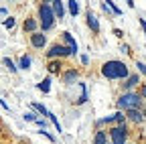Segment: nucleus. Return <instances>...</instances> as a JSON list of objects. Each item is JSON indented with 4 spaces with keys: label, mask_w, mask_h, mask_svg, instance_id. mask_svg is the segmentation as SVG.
I'll list each match as a JSON object with an SVG mask.
<instances>
[{
    "label": "nucleus",
    "mask_w": 146,
    "mask_h": 144,
    "mask_svg": "<svg viewBox=\"0 0 146 144\" xmlns=\"http://www.w3.org/2000/svg\"><path fill=\"white\" fill-rule=\"evenodd\" d=\"M102 75L108 79H128V67L122 61H108L102 67Z\"/></svg>",
    "instance_id": "1"
},
{
    "label": "nucleus",
    "mask_w": 146,
    "mask_h": 144,
    "mask_svg": "<svg viewBox=\"0 0 146 144\" xmlns=\"http://www.w3.org/2000/svg\"><path fill=\"white\" fill-rule=\"evenodd\" d=\"M39 16H41V29L43 31H51L53 25H55V12H53V6L49 4H41L39 6Z\"/></svg>",
    "instance_id": "2"
},
{
    "label": "nucleus",
    "mask_w": 146,
    "mask_h": 144,
    "mask_svg": "<svg viewBox=\"0 0 146 144\" xmlns=\"http://www.w3.org/2000/svg\"><path fill=\"white\" fill-rule=\"evenodd\" d=\"M142 104V98L138 96V94H124L120 100H118V106L120 108H124L126 112H130V110H138V106Z\"/></svg>",
    "instance_id": "3"
},
{
    "label": "nucleus",
    "mask_w": 146,
    "mask_h": 144,
    "mask_svg": "<svg viewBox=\"0 0 146 144\" xmlns=\"http://www.w3.org/2000/svg\"><path fill=\"white\" fill-rule=\"evenodd\" d=\"M110 136H112V144H124L126 142V126H116V128L110 130Z\"/></svg>",
    "instance_id": "4"
},
{
    "label": "nucleus",
    "mask_w": 146,
    "mask_h": 144,
    "mask_svg": "<svg viewBox=\"0 0 146 144\" xmlns=\"http://www.w3.org/2000/svg\"><path fill=\"white\" fill-rule=\"evenodd\" d=\"M71 53H73V51H71L69 47H63V45H53V47L47 51V57H51V59H53V57H65V55H71Z\"/></svg>",
    "instance_id": "5"
},
{
    "label": "nucleus",
    "mask_w": 146,
    "mask_h": 144,
    "mask_svg": "<svg viewBox=\"0 0 146 144\" xmlns=\"http://www.w3.org/2000/svg\"><path fill=\"white\" fill-rule=\"evenodd\" d=\"M45 43H47V37H45L43 33H35V35H31V45H33V47L43 49V47H45Z\"/></svg>",
    "instance_id": "6"
},
{
    "label": "nucleus",
    "mask_w": 146,
    "mask_h": 144,
    "mask_svg": "<svg viewBox=\"0 0 146 144\" xmlns=\"http://www.w3.org/2000/svg\"><path fill=\"white\" fill-rule=\"evenodd\" d=\"M87 25H89V29L94 31V33H100V23H98V16L91 12V10H87Z\"/></svg>",
    "instance_id": "7"
},
{
    "label": "nucleus",
    "mask_w": 146,
    "mask_h": 144,
    "mask_svg": "<svg viewBox=\"0 0 146 144\" xmlns=\"http://www.w3.org/2000/svg\"><path fill=\"white\" fill-rule=\"evenodd\" d=\"M63 41L69 45V49H71L73 53H77V43H75V39L71 37V33H63Z\"/></svg>",
    "instance_id": "8"
},
{
    "label": "nucleus",
    "mask_w": 146,
    "mask_h": 144,
    "mask_svg": "<svg viewBox=\"0 0 146 144\" xmlns=\"http://www.w3.org/2000/svg\"><path fill=\"white\" fill-rule=\"evenodd\" d=\"M53 12L57 19H63V14H65V8H63V2H59V0H55L53 2Z\"/></svg>",
    "instance_id": "9"
},
{
    "label": "nucleus",
    "mask_w": 146,
    "mask_h": 144,
    "mask_svg": "<svg viewBox=\"0 0 146 144\" xmlns=\"http://www.w3.org/2000/svg\"><path fill=\"white\" fill-rule=\"evenodd\" d=\"M25 31H29V33H36V21L35 19H27L25 21Z\"/></svg>",
    "instance_id": "10"
},
{
    "label": "nucleus",
    "mask_w": 146,
    "mask_h": 144,
    "mask_svg": "<svg viewBox=\"0 0 146 144\" xmlns=\"http://www.w3.org/2000/svg\"><path fill=\"white\" fill-rule=\"evenodd\" d=\"M128 118L134 120V122H142V120H144L142 112H138V110H130V112H128Z\"/></svg>",
    "instance_id": "11"
},
{
    "label": "nucleus",
    "mask_w": 146,
    "mask_h": 144,
    "mask_svg": "<svg viewBox=\"0 0 146 144\" xmlns=\"http://www.w3.org/2000/svg\"><path fill=\"white\" fill-rule=\"evenodd\" d=\"M67 8H69V12H71L73 16H75V14L79 12V4L75 2V0H69V2H67Z\"/></svg>",
    "instance_id": "12"
},
{
    "label": "nucleus",
    "mask_w": 146,
    "mask_h": 144,
    "mask_svg": "<svg viewBox=\"0 0 146 144\" xmlns=\"http://www.w3.org/2000/svg\"><path fill=\"white\" fill-rule=\"evenodd\" d=\"M39 89H41V92H45V94H47L49 89H51V79H49V77H47V79H43V81L39 83Z\"/></svg>",
    "instance_id": "13"
},
{
    "label": "nucleus",
    "mask_w": 146,
    "mask_h": 144,
    "mask_svg": "<svg viewBox=\"0 0 146 144\" xmlns=\"http://www.w3.org/2000/svg\"><path fill=\"white\" fill-rule=\"evenodd\" d=\"M33 108H35V110L39 112V114H43V116H49V114H51V112H47V108H45L43 104H36V102H35V104H33Z\"/></svg>",
    "instance_id": "14"
},
{
    "label": "nucleus",
    "mask_w": 146,
    "mask_h": 144,
    "mask_svg": "<svg viewBox=\"0 0 146 144\" xmlns=\"http://www.w3.org/2000/svg\"><path fill=\"white\" fill-rule=\"evenodd\" d=\"M2 63H4V67H6V69L10 71V73H16V65L12 63V59H8V57H6V59H4Z\"/></svg>",
    "instance_id": "15"
},
{
    "label": "nucleus",
    "mask_w": 146,
    "mask_h": 144,
    "mask_svg": "<svg viewBox=\"0 0 146 144\" xmlns=\"http://www.w3.org/2000/svg\"><path fill=\"white\" fill-rule=\"evenodd\" d=\"M136 83H138V75H130V77L126 79V83H124V85H126L128 89H130V87H134Z\"/></svg>",
    "instance_id": "16"
},
{
    "label": "nucleus",
    "mask_w": 146,
    "mask_h": 144,
    "mask_svg": "<svg viewBox=\"0 0 146 144\" xmlns=\"http://www.w3.org/2000/svg\"><path fill=\"white\" fill-rule=\"evenodd\" d=\"M51 73H59L61 71V63H57V61H53V63H49V67H47Z\"/></svg>",
    "instance_id": "17"
},
{
    "label": "nucleus",
    "mask_w": 146,
    "mask_h": 144,
    "mask_svg": "<svg viewBox=\"0 0 146 144\" xmlns=\"http://www.w3.org/2000/svg\"><path fill=\"white\" fill-rule=\"evenodd\" d=\"M63 79H65V83H69V81H73V79H77V71H67V73L63 75Z\"/></svg>",
    "instance_id": "18"
},
{
    "label": "nucleus",
    "mask_w": 146,
    "mask_h": 144,
    "mask_svg": "<svg viewBox=\"0 0 146 144\" xmlns=\"http://www.w3.org/2000/svg\"><path fill=\"white\" fill-rule=\"evenodd\" d=\"M94 144H106V132H98L94 138Z\"/></svg>",
    "instance_id": "19"
},
{
    "label": "nucleus",
    "mask_w": 146,
    "mask_h": 144,
    "mask_svg": "<svg viewBox=\"0 0 146 144\" xmlns=\"http://www.w3.org/2000/svg\"><path fill=\"white\" fill-rule=\"evenodd\" d=\"M21 67H23V69H29V67H31V57L23 55V59H21Z\"/></svg>",
    "instance_id": "20"
},
{
    "label": "nucleus",
    "mask_w": 146,
    "mask_h": 144,
    "mask_svg": "<svg viewBox=\"0 0 146 144\" xmlns=\"http://www.w3.org/2000/svg\"><path fill=\"white\" fill-rule=\"evenodd\" d=\"M23 118H25V120H27V122H36V120H39V118H36V116H35V114H33V112H27V114H25V116H23Z\"/></svg>",
    "instance_id": "21"
},
{
    "label": "nucleus",
    "mask_w": 146,
    "mask_h": 144,
    "mask_svg": "<svg viewBox=\"0 0 146 144\" xmlns=\"http://www.w3.org/2000/svg\"><path fill=\"white\" fill-rule=\"evenodd\" d=\"M49 120H51V122H53V124H55V128H57V130H59V132H61V124H59V120H57V118H55V116H53V114H49Z\"/></svg>",
    "instance_id": "22"
},
{
    "label": "nucleus",
    "mask_w": 146,
    "mask_h": 144,
    "mask_svg": "<svg viewBox=\"0 0 146 144\" xmlns=\"http://www.w3.org/2000/svg\"><path fill=\"white\" fill-rule=\"evenodd\" d=\"M4 27H6V29H12V27H14V19H12V16L4 21Z\"/></svg>",
    "instance_id": "23"
},
{
    "label": "nucleus",
    "mask_w": 146,
    "mask_h": 144,
    "mask_svg": "<svg viewBox=\"0 0 146 144\" xmlns=\"http://www.w3.org/2000/svg\"><path fill=\"white\" fill-rule=\"evenodd\" d=\"M136 67H138L140 73H144V75H146V65H144V63H140V61H138V63H136Z\"/></svg>",
    "instance_id": "24"
},
{
    "label": "nucleus",
    "mask_w": 146,
    "mask_h": 144,
    "mask_svg": "<svg viewBox=\"0 0 146 144\" xmlns=\"http://www.w3.org/2000/svg\"><path fill=\"white\" fill-rule=\"evenodd\" d=\"M81 63H83V65H87V63H89V57H87V55H83V57H81Z\"/></svg>",
    "instance_id": "25"
},
{
    "label": "nucleus",
    "mask_w": 146,
    "mask_h": 144,
    "mask_svg": "<svg viewBox=\"0 0 146 144\" xmlns=\"http://www.w3.org/2000/svg\"><path fill=\"white\" fill-rule=\"evenodd\" d=\"M140 25H142V29H144V33H146V21H142V19H140Z\"/></svg>",
    "instance_id": "26"
},
{
    "label": "nucleus",
    "mask_w": 146,
    "mask_h": 144,
    "mask_svg": "<svg viewBox=\"0 0 146 144\" xmlns=\"http://www.w3.org/2000/svg\"><path fill=\"white\" fill-rule=\"evenodd\" d=\"M142 98H146V85L142 87Z\"/></svg>",
    "instance_id": "27"
}]
</instances>
